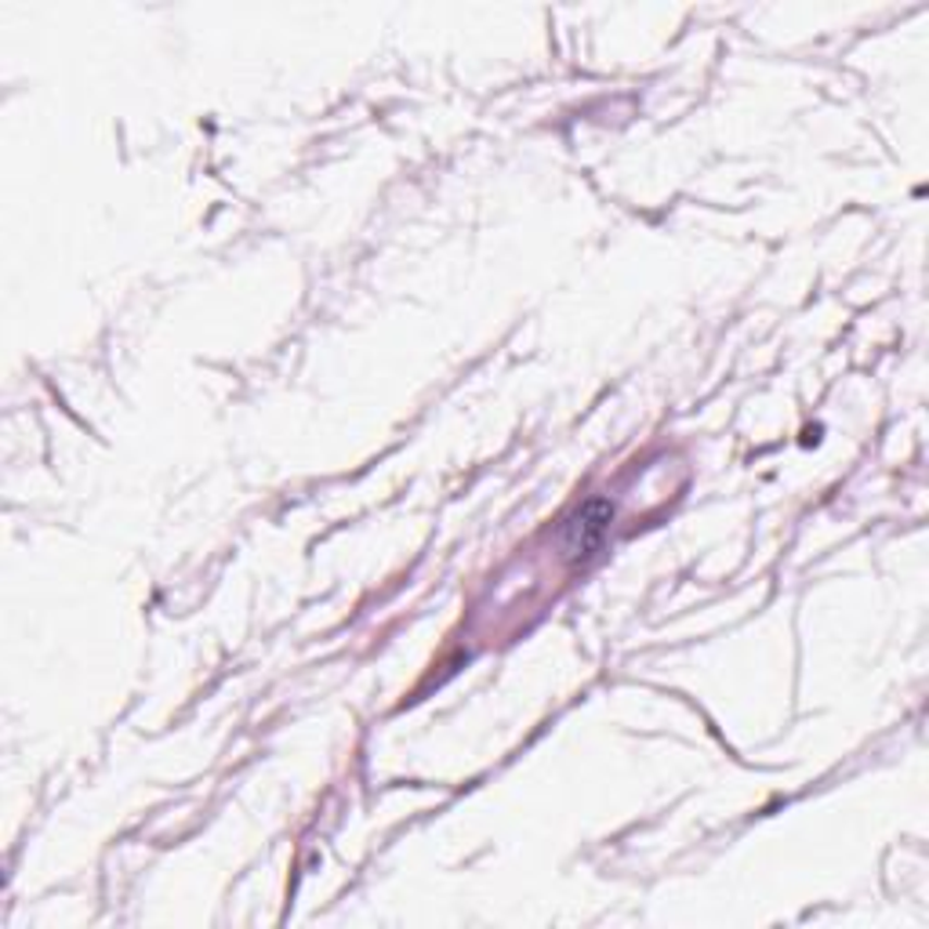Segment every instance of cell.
Instances as JSON below:
<instances>
[{"mask_svg": "<svg viewBox=\"0 0 929 929\" xmlns=\"http://www.w3.org/2000/svg\"><path fill=\"white\" fill-rule=\"evenodd\" d=\"M610 520V509L603 501L589 505V509H581L574 520H570V556H589L592 548H596V542L603 537V527H607Z\"/></svg>", "mask_w": 929, "mask_h": 929, "instance_id": "cell-1", "label": "cell"}]
</instances>
